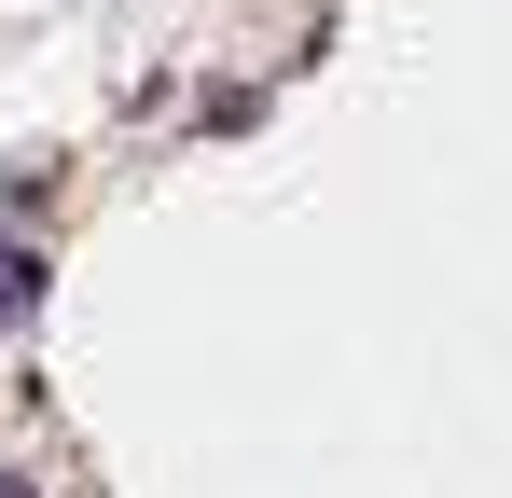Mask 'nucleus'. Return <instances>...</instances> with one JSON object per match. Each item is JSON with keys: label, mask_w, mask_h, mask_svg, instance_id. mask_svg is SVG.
<instances>
[{"label": "nucleus", "mask_w": 512, "mask_h": 498, "mask_svg": "<svg viewBox=\"0 0 512 498\" xmlns=\"http://www.w3.org/2000/svg\"><path fill=\"white\" fill-rule=\"evenodd\" d=\"M28 291H42V263H28V249H0V319H28Z\"/></svg>", "instance_id": "obj_1"}, {"label": "nucleus", "mask_w": 512, "mask_h": 498, "mask_svg": "<svg viewBox=\"0 0 512 498\" xmlns=\"http://www.w3.org/2000/svg\"><path fill=\"white\" fill-rule=\"evenodd\" d=\"M0 498H28V485H14V471H0Z\"/></svg>", "instance_id": "obj_2"}]
</instances>
